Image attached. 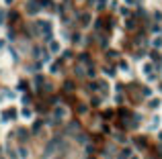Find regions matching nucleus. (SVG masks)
<instances>
[{"instance_id": "obj_1", "label": "nucleus", "mask_w": 162, "mask_h": 159, "mask_svg": "<svg viewBox=\"0 0 162 159\" xmlns=\"http://www.w3.org/2000/svg\"><path fill=\"white\" fill-rule=\"evenodd\" d=\"M35 33L47 37V35L51 33V23H49V20H37V29H35Z\"/></svg>"}, {"instance_id": "obj_2", "label": "nucleus", "mask_w": 162, "mask_h": 159, "mask_svg": "<svg viewBox=\"0 0 162 159\" xmlns=\"http://www.w3.org/2000/svg\"><path fill=\"white\" fill-rule=\"evenodd\" d=\"M47 49H49V53H60V41H55V39H49V45H47Z\"/></svg>"}, {"instance_id": "obj_3", "label": "nucleus", "mask_w": 162, "mask_h": 159, "mask_svg": "<svg viewBox=\"0 0 162 159\" xmlns=\"http://www.w3.org/2000/svg\"><path fill=\"white\" fill-rule=\"evenodd\" d=\"M150 43H152V47H154V49H162V37H154L152 41H150Z\"/></svg>"}, {"instance_id": "obj_4", "label": "nucleus", "mask_w": 162, "mask_h": 159, "mask_svg": "<svg viewBox=\"0 0 162 159\" xmlns=\"http://www.w3.org/2000/svg\"><path fill=\"white\" fill-rule=\"evenodd\" d=\"M158 122H160V116H154V118H152V122H150V129H158Z\"/></svg>"}, {"instance_id": "obj_5", "label": "nucleus", "mask_w": 162, "mask_h": 159, "mask_svg": "<svg viewBox=\"0 0 162 159\" xmlns=\"http://www.w3.org/2000/svg\"><path fill=\"white\" fill-rule=\"evenodd\" d=\"M19 155H21V159H29V151L25 149V147H21V149H19Z\"/></svg>"}, {"instance_id": "obj_6", "label": "nucleus", "mask_w": 162, "mask_h": 159, "mask_svg": "<svg viewBox=\"0 0 162 159\" xmlns=\"http://www.w3.org/2000/svg\"><path fill=\"white\" fill-rule=\"evenodd\" d=\"M148 106H152V110H158V106H160V100H152V102H148Z\"/></svg>"}, {"instance_id": "obj_7", "label": "nucleus", "mask_w": 162, "mask_h": 159, "mask_svg": "<svg viewBox=\"0 0 162 159\" xmlns=\"http://www.w3.org/2000/svg\"><path fill=\"white\" fill-rule=\"evenodd\" d=\"M31 116H33V112L29 108H23V118H31Z\"/></svg>"}, {"instance_id": "obj_8", "label": "nucleus", "mask_w": 162, "mask_h": 159, "mask_svg": "<svg viewBox=\"0 0 162 159\" xmlns=\"http://www.w3.org/2000/svg\"><path fill=\"white\" fill-rule=\"evenodd\" d=\"M4 20H6V10H2V8H0V24L4 23Z\"/></svg>"}, {"instance_id": "obj_9", "label": "nucleus", "mask_w": 162, "mask_h": 159, "mask_svg": "<svg viewBox=\"0 0 162 159\" xmlns=\"http://www.w3.org/2000/svg\"><path fill=\"white\" fill-rule=\"evenodd\" d=\"M105 4H107V0H98V2H97V8H103Z\"/></svg>"}, {"instance_id": "obj_10", "label": "nucleus", "mask_w": 162, "mask_h": 159, "mask_svg": "<svg viewBox=\"0 0 162 159\" xmlns=\"http://www.w3.org/2000/svg\"><path fill=\"white\" fill-rule=\"evenodd\" d=\"M39 129H41V122L37 121V122H35V125H33V130H39Z\"/></svg>"}, {"instance_id": "obj_11", "label": "nucleus", "mask_w": 162, "mask_h": 159, "mask_svg": "<svg viewBox=\"0 0 162 159\" xmlns=\"http://www.w3.org/2000/svg\"><path fill=\"white\" fill-rule=\"evenodd\" d=\"M6 47V41H4V39H0V49H4Z\"/></svg>"}, {"instance_id": "obj_12", "label": "nucleus", "mask_w": 162, "mask_h": 159, "mask_svg": "<svg viewBox=\"0 0 162 159\" xmlns=\"http://www.w3.org/2000/svg\"><path fill=\"white\" fill-rule=\"evenodd\" d=\"M4 2H6V4H10V2H12V0H4Z\"/></svg>"}, {"instance_id": "obj_13", "label": "nucleus", "mask_w": 162, "mask_h": 159, "mask_svg": "<svg viewBox=\"0 0 162 159\" xmlns=\"http://www.w3.org/2000/svg\"><path fill=\"white\" fill-rule=\"evenodd\" d=\"M158 88H160V92H162V84H160V86H158Z\"/></svg>"}]
</instances>
